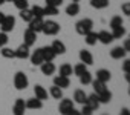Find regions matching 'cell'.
<instances>
[{
	"label": "cell",
	"mask_w": 130,
	"mask_h": 115,
	"mask_svg": "<svg viewBox=\"0 0 130 115\" xmlns=\"http://www.w3.org/2000/svg\"><path fill=\"white\" fill-rule=\"evenodd\" d=\"M93 29V22H92V19H81V20H78L77 23H75V31H77V34H80V35H86L87 32H90Z\"/></svg>",
	"instance_id": "obj_1"
},
{
	"label": "cell",
	"mask_w": 130,
	"mask_h": 115,
	"mask_svg": "<svg viewBox=\"0 0 130 115\" xmlns=\"http://www.w3.org/2000/svg\"><path fill=\"white\" fill-rule=\"evenodd\" d=\"M14 86H15L17 91H23V89H26L29 86V80H28L25 72H22V71L15 72V75H14Z\"/></svg>",
	"instance_id": "obj_2"
},
{
	"label": "cell",
	"mask_w": 130,
	"mask_h": 115,
	"mask_svg": "<svg viewBox=\"0 0 130 115\" xmlns=\"http://www.w3.org/2000/svg\"><path fill=\"white\" fill-rule=\"evenodd\" d=\"M60 29H61L60 23H57L55 20H47V22H44L41 32H44L46 35H57L60 32Z\"/></svg>",
	"instance_id": "obj_3"
},
{
	"label": "cell",
	"mask_w": 130,
	"mask_h": 115,
	"mask_svg": "<svg viewBox=\"0 0 130 115\" xmlns=\"http://www.w3.org/2000/svg\"><path fill=\"white\" fill-rule=\"evenodd\" d=\"M15 26V17L14 16H5L3 22L0 23V28H2V32H11Z\"/></svg>",
	"instance_id": "obj_4"
},
{
	"label": "cell",
	"mask_w": 130,
	"mask_h": 115,
	"mask_svg": "<svg viewBox=\"0 0 130 115\" xmlns=\"http://www.w3.org/2000/svg\"><path fill=\"white\" fill-rule=\"evenodd\" d=\"M72 109H74V101L71 98H61L60 106H58V110L61 115H68Z\"/></svg>",
	"instance_id": "obj_5"
},
{
	"label": "cell",
	"mask_w": 130,
	"mask_h": 115,
	"mask_svg": "<svg viewBox=\"0 0 130 115\" xmlns=\"http://www.w3.org/2000/svg\"><path fill=\"white\" fill-rule=\"evenodd\" d=\"M35 41H37V32H34L32 29H26L25 31V34H23V43L26 45V46H34L35 45Z\"/></svg>",
	"instance_id": "obj_6"
},
{
	"label": "cell",
	"mask_w": 130,
	"mask_h": 115,
	"mask_svg": "<svg viewBox=\"0 0 130 115\" xmlns=\"http://www.w3.org/2000/svg\"><path fill=\"white\" fill-rule=\"evenodd\" d=\"M15 51V59H19V60H26V59H29V55H31V52H29V46H26L25 43H22L17 49H14Z\"/></svg>",
	"instance_id": "obj_7"
},
{
	"label": "cell",
	"mask_w": 130,
	"mask_h": 115,
	"mask_svg": "<svg viewBox=\"0 0 130 115\" xmlns=\"http://www.w3.org/2000/svg\"><path fill=\"white\" fill-rule=\"evenodd\" d=\"M43 25H44V19L43 17H34L31 22H29V29H32L34 32H41L43 31Z\"/></svg>",
	"instance_id": "obj_8"
},
{
	"label": "cell",
	"mask_w": 130,
	"mask_h": 115,
	"mask_svg": "<svg viewBox=\"0 0 130 115\" xmlns=\"http://www.w3.org/2000/svg\"><path fill=\"white\" fill-rule=\"evenodd\" d=\"M31 63L34 65V66H40L41 63H44V59H43V52H41V48H38V49H35L31 55Z\"/></svg>",
	"instance_id": "obj_9"
},
{
	"label": "cell",
	"mask_w": 130,
	"mask_h": 115,
	"mask_svg": "<svg viewBox=\"0 0 130 115\" xmlns=\"http://www.w3.org/2000/svg\"><path fill=\"white\" fill-rule=\"evenodd\" d=\"M25 110H26V103L23 98H17L15 103H14V107H12V113L14 115H25Z\"/></svg>",
	"instance_id": "obj_10"
},
{
	"label": "cell",
	"mask_w": 130,
	"mask_h": 115,
	"mask_svg": "<svg viewBox=\"0 0 130 115\" xmlns=\"http://www.w3.org/2000/svg\"><path fill=\"white\" fill-rule=\"evenodd\" d=\"M40 69H41V74L43 75H54V72L57 71V68H55V65L52 63V62H44V63H41L40 65Z\"/></svg>",
	"instance_id": "obj_11"
},
{
	"label": "cell",
	"mask_w": 130,
	"mask_h": 115,
	"mask_svg": "<svg viewBox=\"0 0 130 115\" xmlns=\"http://www.w3.org/2000/svg\"><path fill=\"white\" fill-rule=\"evenodd\" d=\"M84 104H87L92 110H98V107H100V100H98V95L93 92V94H90V95H87V100H86V103Z\"/></svg>",
	"instance_id": "obj_12"
},
{
	"label": "cell",
	"mask_w": 130,
	"mask_h": 115,
	"mask_svg": "<svg viewBox=\"0 0 130 115\" xmlns=\"http://www.w3.org/2000/svg\"><path fill=\"white\" fill-rule=\"evenodd\" d=\"M125 49L122 48V46H115L112 51H110V57L113 60H122V59H125Z\"/></svg>",
	"instance_id": "obj_13"
},
{
	"label": "cell",
	"mask_w": 130,
	"mask_h": 115,
	"mask_svg": "<svg viewBox=\"0 0 130 115\" xmlns=\"http://www.w3.org/2000/svg\"><path fill=\"white\" fill-rule=\"evenodd\" d=\"M80 60H81V63H84L86 66H90V65H93V55H92L87 49H81V51H80Z\"/></svg>",
	"instance_id": "obj_14"
},
{
	"label": "cell",
	"mask_w": 130,
	"mask_h": 115,
	"mask_svg": "<svg viewBox=\"0 0 130 115\" xmlns=\"http://www.w3.org/2000/svg\"><path fill=\"white\" fill-rule=\"evenodd\" d=\"M54 84H55V86H58V88H61V89H66V88H69V86H71V80H69V77L57 75V77L54 78Z\"/></svg>",
	"instance_id": "obj_15"
},
{
	"label": "cell",
	"mask_w": 130,
	"mask_h": 115,
	"mask_svg": "<svg viewBox=\"0 0 130 115\" xmlns=\"http://www.w3.org/2000/svg\"><path fill=\"white\" fill-rule=\"evenodd\" d=\"M113 40L115 38H113L112 32H109V31H100L98 32V41H101L103 45H110Z\"/></svg>",
	"instance_id": "obj_16"
},
{
	"label": "cell",
	"mask_w": 130,
	"mask_h": 115,
	"mask_svg": "<svg viewBox=\"0 0 130 115\" xmlns=\"http://www.w3.org/2000/svg\"><path fill=\"white\" fill-rule=\"evenodd\" d=\"M25 103H26V109H32V110H35V109H41V107H43V101L38 100L37 97L29 98V100H25Z\"/></svg>",
	"instance_id": "obj_17"
},
{
	"label": "cell",
	"mask_w": 130,
	"mask_h": 115,
	"mask_svg": "<svg viewBox=\"0 0 130 115\" xmlns=\"http://www.w3.org/2000/svg\"><path fill=\"white\" fill-rule=\"evenodd\" d=\"M41 52H43L44 62H54V59L57 57V54L54 52V49H52L51 46H43V48H41Z\"/></svg>",
	"instance_id": "obj_18"
},
{
	"label": "cell",
	"mask_w": 130,
	"mask_h": 115,
	"mask_svg": "<svg viewBox=\"0 0 130 115\" xmlns=\"http://www.w3.org/2000/svg\"><path fill=\"white\" fill-rule=\"evenodd\" d=\"M51 48L54 49V52L57 55H63L64 52H66V45H64L63 41H60V40H54L52 45H51Z\"/></svg>",
	"instance_id": "obj_19"
},
{
	"label": "cell",
	"mask_w": 130,
	"mask_h": 115,
	"mask_svg": "<svg viewBox=\"0 0 130 115\" xmlns=\"http://www.w3.org/2000/svg\"><path fill=\"white\" fill-rule=\"evenodd\" d=\"M110 78H112V74H110L109 69H98L96 71V80H100L103 83H107V81H110Z\"/></svg>",
	"instance_id": "obj_20"
},
{
	"label": "cell",
	"mask_w": 130,
	"mask_h": 115,
	"mask_svg": "<svg viewBox=\"0 0 130 115\" xmlns=\"http://www.w3.org/2000/svg\"><path fill=\"white\" fill-rule=\"evenodd\" d=\"M86 100H87V94L83 91V89H77L75 92H74V101L75 103H78V104H84L86 103Z\"/></svg>",
	"instance_id": "obj_21"
},
{
	"label": "cell",
	"mask_w": 130,
	"mask_h": 115,
	"mask_svg": "<svg viewBox=\"0 0 130 115\" xmlns=\"http://www.w3.org/2000/svg\"><path fill=\"white\" fill-rule=\"evenodd\" d=\"M34 94H35V97L38 98V100H47V91L41 86V84H35L34 86Z\"/></svg>",
	"instance_id": "obj_22"
},
{
	"label": "cell",
	"mask_w": 130,
	"mask_h": 115,
	"mask_svg": "<svg viewBox=\"0 0 130 115\" xmlns=\"http://www.w3.org/2000/svg\"><path fill=\"white\" fill-rule=\"evenodd\" d=\"M78 12H80V5H78V2H72L71 5L66 6V14H68V16L75 17Z\"/></svg>",
	"instance_id": "obj_23"
},
{
	"label": "cell",
	"mask_w": 130,
	"mask_h": 115,
	"mask_svg": "<svg viewBox=\"0 0 130 115\" xmlns=\"http://www.w3.org/2000/svg\"><path fill=\"white\" fill-rule=\"evenodd\" d=\"M90 84L93 86V91H95V94H96V95H100V94H103L104 91H107L106 83H103V81H100V80H92V83H90Z\"/></svg>",
	"instance_id": "obj_24"
},
{
	"label": "cell",
	"mask_w": 130,
	"mask_h": 115,
	"mask_svg": "<svg viewBox=\"0 0 130 115\" xmlns=\"http://www.w3.org/2000/svg\"><path fill=\"white\" fill-rule=\"evenodd\" d=\"M84 41H86L89 46H93V45H96V41H98V32H93V31L87 32V34L84 35Z\"/></svg>",
	"instance_id": "obj_25"
},
{
	"label": "cell",
	"mask_w": 130,
	"mask_h": 115,
	"mask_svg": "<svg viewBox=\"0 0 130 115\" xmlns=\"http://www.w3.org/2000/svg\"><path fill=\"white\" fill-rule=\"evenodd\" d=\"M49 94H51V97L52 98H55V100H61L63 98V89L61 88H58V86H51V89H49Z\"/></svg>",
	"instance_id": "obj_26"
},
{
	"label": "cell",
	"mask_w": 130,
	"mask_h": 115,
	"mask_svg": "<svg viewBox=\"0 0 130 115\" xmlns=\"http://www.w3.org/2000/svg\"><path fill=\"white\" fill-rule=\"evenodd\" d=\"M72 74H74V69H72V66L69 63H64V65L60 66V75H63V77H71Z\"/></svg>",
	"instance_id": "obj_27"
},
{
	"label": "cell",
	"mask_w": 130,
	"mask_h": 115,
	"mask_svg": "<svg viewBox=\"0 0 130 115\" xmlns=\"http://www.w3.org/2000/svg\"><path fill=\"white\" fill-rule=\"evenodd\" d=\"M90 6L95 9H104L109 6V0H90Z\"/></svg>",
	"instance_id": "obj_28"
},
{
	"label": "cell",
	"mask_w": 130,
	"mask_h": 115,
	"mask_svg": "<svg viewBox=\"0 0 130 115\" xmlns=\"http://www.w3.org/2000/svg\"><path fill=\"white\" fill-rule=\"evenodd\" d=\"M0 54H2V57H5V59H15V51L11 49V48H0Z\"/></svg>",
	"instance_id": "obj_29"
},
{
	"label": "cell",
	"mask_w": 130,
	"mask_h": 115,
	"mask_svg": "<svg viewBox=\"0 0 130 115\" xmlns=\"http://www.w3.org/2000/svg\"><path fill=\"white\" fill-rule=\"evenodd\" d=\"M20 17H22V20H25V22H31L32 19H34V16H32V11L29 9V8H25V9H22L20 11Z\"/></svg>",
	"instance_id": "obj_30"
},
{
	"label": "cell",
	"mask_w": 130,
	"mask_h": 115,
	"mask_svg": "<svg viewBox=\"0 0 130 115\" xmlns=\"http://www.w3.org/2000/svg\"><path fill=\"white\" fill-rule=\"evenodd\" d=\"M98 100H100V103H110V100H112V92L107 89V91H104L103 94H100L98 95Z\"/></svg>",
	"instance_id": "obj_31"
},
{
	"label": "cell",
	"mask_w": 130,
	"mask_h": 115,
	"mask_svg": "<svg viewBox=\"0 0 130 115\" xmlns=\"http://www.w3.org/2000/svg\"><path fill=\"white\" fill-rule=\"evenodd\" d=\"M119 26H124V22H122L121 16H115V17H112V20H110V28L115 29V28H119Z\"/></svg>",
	"instance_id": "obj_32"
},
{
	"label": "cell",
	"mask_w": 130,
	"mask_h": 115,
	"mask_svg": "<svg viewBox=\"0 0 130 115\" xmlns=\"http://www.w3.org/2000/svg\"><path fill=\"white\" fill-rule=\"evenodd\" d=\"M80 83L84 84V86H86V84H90V83H92V74H90L89 71H86L84 74H81V75H80Z\"/></svg>",
	"instance_id": "obj_33"
},
{
	"label": "cell",
	"mask_w": 130,
	"mask_h": 115,
	"mask_svg": "<svg viewBox=\"0 0 130 115\" xmlns=\"http://www.w3.org/2000/svg\"><path fill=\"white\" fill-rule=\"evenodd\" d=\"M112 35H113V38H122L125 35V28L124 26H119V28L112 29Z\"/></svg>",
	"instance_id": "obj_34"
},
{
	"label": "cell",
	"mask_w": 130,
	"mask_h": 115,
	"mask_svg": "<svg viewBox=\"0 0 130 115\" xmlns=\"http://www.w3.org/2000/svg\"><path fill=\"white\" fill-rule=\"evenodd\" d=\"M72 69H74V74L80 77L81 74H84V72L87 71V66H86L84 63H78V65H75V66H74Z\"/></svg>",
	"instance_id": "obj_35"
},
{
	"label": "cell",
	"mask_w": 130,
	"mask_h": 115,
	"mask_svg": "<svg viewBox=\"0 0 130 115\" xmlns=\"http://www.w3.org/2000/svg\"><path fill=\"white\" fill-rule=\"evenodd\" d=\"M43 12H44V16H58V8L46 5V6L43 8Z\"/></svg>",
	"instance_id": "obj_36"
},
{
	"label": "cell",
	"mask_w": 130,
	"mask_h": 115,
	"mask_svg": "<svg viewBox=\"0 0 130 115\" xmlns=\"http://www.w3.org/2000/svg\"><path fill=\"white\" fill-rule=\"evenodd\" d=\"M12 3H14V6L19 9V11H22V9H25V8H28V0H12Z\"/></svg>",
	"instance_id": "obj_37"
},
{
	"label": "cell",
	"mask_w": 130,
	"mask_h": 115,
	"mask_svg": "<svg viewBox=\"0 0 130 115\" xmlns=\"http://www.w3.org/2000/svg\"><path fill=\"white\" fill-rule=\"evenodd\" d=\"M31 11H32V16H34V17H44L43 8H41V6H38V5H34V6L31 8Z\"/></svg>",
	"instance_id": "obj_38"
},
{
	"label": "cell",
	"mask_w": 130,
	"mask_h": 115,
	"mask_svg": "<svg viewBox=\"0 0 130 115\" xmlns=\"http://www.w3.org/2000/svg\"><path fill=\"white\" fill-rule=\"evenodd\" d=\"M121 11H122L124 16H128V17H130V2L122 3V5H121Z\"/></svg>",
	"instance_id": "obj_39"
},
{
	"label": "cell",
	"mask_w": 130,
	"mask_h": 115,
	"mask_svg": "<svg viewBox=\"0 0 130 115\" xmlns=\"http://www.w3.org/2000/svg\"><path fill=\"white\" fill-rule=\"evenodd\" d=\"M8 35H6V32H0V48H3V46H6L8 45Z\"/></svg>",
	"instance_id": "obj_40"
},
{
	"label": "cell",
	"mask_w": 130,
	"mask_h": 115,
	"mask_svg": "<svg viewBox=\"0 0 130 115\" xmlns=\"http://www.w3.org/2000/svg\"><path fill=\"white\" fill-rule=\"evenodd\" d=\"M46 5L58 8V6H61V5H63V0H46Z\"/></svg>",
	"instance_id": "obj_41"
},
{
	"label": "cell",
	"mask_w": 130,
	"mask_h": 115,
	"mask_svg": "<svg viewBox=\"0 0 130 115\" xmlns=\"http://www.w3.org/2000/svg\"><path fill=\"white\" fill-rule=\"evenodd\" d=\"M80 112H81V115H92V113H93V110H92L87 104H83V109H81Z\"/></svg>",
	"instance_id": "obj_42"
},
{
	"label": "cell",
	"mask_w": 130,
	"mask_h": 115,
	"mask_svg": "<svg viewBox=\"0 0 130 115\" xmlns=\"http://www.w3.org/2000/svg\"><path fill=\"white\" fill-rule=\"evenodd\" d=\"M122 71L127 74L130 72V59H124V63H122Z\"/></svg>",
	"instance_id": "obj_43"
},
{
	"label": "cell",
	"mask_w": 130,
	"mask_h": 115,
	"mask_svg": "<svg viewBox=\"0 0 130 115\" xmlns=\"http://www.w3.org/2000/svg\"><path fill=\"white\" fill-rule=\"evenodd\" d=\"M122 48L125 49V52H130V38H125V41H124Z\"/></svg>",
	"instance_id": "obj_44"
},
{
	"label": "cell",
	"mask_w": 130,
	"mask_h": 115,
	"mask_svg": "<svg viewBox=\"0 0 130 115\" xmlns=\"http://www.w3.org/2000/svg\"><path fill=\"white\" fill-rule=\"evenodd\" d=\"M119 115H130V109H127V107H122V109L119 110Z\"/></svg>",
	"instance_id": "obj_45"
},
{
	"label": "cell",
	"mask_w": 130,
	"mask_h": 115,
	"mask_svg": "<svg viewBox=\"0 0 130 115\" xmlns=\"http://www.w3.org/2000/svg\"><path fill=\"white\" fill-rule=\"evenodd\" d=\"M68 115H81V112H80V110H77V109L74 107V109H72V110H71Z\"/></svg>",
	"instance_id": "obj_46"
},
{
	"label": "cell",
	"mask_w": 130,
	"mask_h": 115,
	"mask_svg": "<svg viewBox=\"0 0 130 115\" xmlns=\"http://www.w3.org/2000/svg\"><path fill=\"white\" fill-rule=\"evenodd\" d=\"M5 16H6L5 12H2V11H0V23H2V22H3V19H5Z\"/></svg>",
	"instance_id": "obj_47"
},
{
	"label": "cell",
	"mask_w": 130,
	"mask_h": 115,
	"mask_svg": "<svg viewBox=\"0 0 130 115\" xmlns=\"http://www.w3.org/2000/svg\"><path fill=\"white\" fill-rule=\"evenodd\" d=\"M125 80H127V83L130 84V72H127V74H125Z\"/></svg>",
	"instance_id": "obj_48"
},
{
	"label": "cell",
	"mask_w": 130,
	"mask_h": 115,
	"mask_svg": "<svg viewBox=\"0 0 130 115\" xmlns=\"http://www.w3.org/2000/svg\"><path fill=\"white\" fill-rule=\"evenodd\" d=\"M3 3H5V2H3V0H0V6H2V5H3Z\"/></svg>",
	"instance_id": "obj_49"
},
{
	"label": "cell",
	"mask_w": 130,
	"mask_h": 115,
	"mask_svg": "<svg viewBox=\"0 0 130 115\" xmlns=\"http://www.w3.org/2000/svg\"><path fill=\"white\" fill-rule=\"evenodd\" d=\"M3 2H12V0H3Z\"/></svg>",
	"instance_id": "obj_50"
},
{
	"label": "cell",
	"mask_w": 130,
	"mask_h": 115,
	"mask_svg": "<svg viewBox=\"0 0 130 115\" xmlns=\"http://www.w3.org/2000/svg\"><path fill=\"white\" fill-rule=\"evenodd\" d=\"M72 2H80V0H72Z\"/></svg>",
	"instance_id": "obj_51"
},
{
	"label": "cell",
	"mask_w": 130,
	"mask_h": 115,
	"mask_svg": "<svg viewBox=\"0 0 130 115\" xmlns=\"http://www.w3.org/2000/svg\"><path fill=\"white\" fill-rule=\"evenodd\" d=\"M128 95H130V88H128Z\"/></svg>",
	"instance_id": "obj_52"
}]
</instances>
